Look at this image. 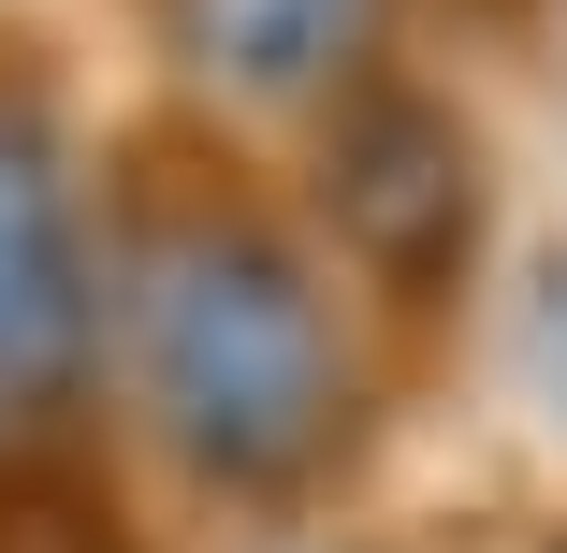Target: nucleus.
Segmentation results:
<instances>
[{
	"label": "nucleus",
	"instance_id": "obj_1",
	"mask_svg": "<svg viewBox=\"0 0 567 553\" xmlns=\"http://www.w3.org/2000/svg\"><path fill=\"white\" fill-rule=\"evenodd\" d=\"M146 393L189 452L218 467H262V452H306L320 408H334V336L320 306L262 263V248H189L146 306Z\"/></svg>",
	"mask_w": 567,
	"mask_h": 553
},
{
	"label": "nucleus",
	"instance_id": "obj_2",
	"mask_svg": "<svg viewBox=\"0 0 567 553\" xmlns=\"http://www.w3.org/2000/svg\"><path fill=\"white\" fill-rule=\"evenodd\" d=\"M73 336V218H59V146L0 117V393L59 379Z\"/></svg>",
	"mask_w": 567,
	"mask_h": 553
},
{
	"label": "nucleus",
	"instance_id": "obj_3",
	"mask_svg": "<svg viewBox=\"0 0 567 553\" xmlns=\"http://www.w3.org/2000/svg\"><path fill=\"white\" fill-rule=\"evenodd\" d=\"M175 44L218 73V88H248V102H306L320 73H350L364 30H379V0H161Z\"/></svg>",
	"mask_w": 567,
	"mask_h": 553
}]
</instances>
